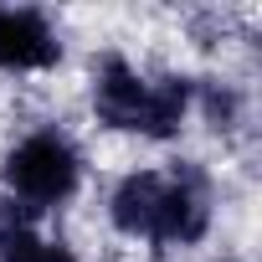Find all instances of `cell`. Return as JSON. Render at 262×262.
<instances>
[{"instance_id":"obj_1","label":"cell","mask_w":262,"mask_h":262,"mask_svg":"<svg viewBox=\"0 0 262 262\" xmlns=\"http://www.w3.org/2000/svg\"><path fill=\"white\" fill-rule=\"evenodd\" d=\"M0 180H6V195H11L16 211L47 216V211H62L67 201H77V190L88 180V160H82V149L67 128L41 123V128H26L6 149Z\"/></svg>"},{"instance_id":"obj_2","label":"cell","mask_w":262,"mask_h":262,"mask_svg":"<svg viewBox=\"0 0 262 262\" xmlns=\"http://www.w3.org/2000/svg\"><path fill=\"white\" fill-rule=\"evenodd\" d=\"M211 221H216L211 170H206L201 160H175V165L165 170V190H160V216H155L149 247H160V252L201 247V242L211 236Z\"/></svg>"},{"instance_id":"obj_3","label":"cell","mask_w":262,"mask_h":262,"mask_svg":"<svg viewBox=\"0 0 262 262\" xmlns=\"http://www.w3.org/2000/svg\"><path fill=\"white\" fill-rule=\"evenodd\" d=\"M144 93H149V72L134 67L123 52H103L93 57V72H88V103H93V118L113 134H134L139 128V113H144Z\"/></svg>"},{"instance_id":"obj_4","label":"cell","mask_w":262,"mask_h":262,"mask_svg":"<svg viewBox=\"0 0 262 262\" xmlns=\"http://www.w3.org/2000/svg\"><path fill=\"white\" fill-rule=\"evenodd\" d=\"M62 62V31L36 6H0V72L41 77Z\"/></svg>"},{"instance_id":"obj_5","label":"cell","mask_w":262,"mask_h":262,"mask_svg":"<svg viewBox=\"0 0 262 262\" xmlns=\"http://www.w3.org/2000/svg\"><path fill=\"white\" fill-rule=\"evenodd\" d=\"M160 190H165V170H123L108 190V226L123 236V242H149L155 231V216H160Z\"/></svg>"},{"instance_id":"obj_6","label":"cell","mask_w":262,"mask_h":262,"mask_svg":"<svg viewBox=\"0 0 262 262\" xmlns=\"http://www.w3.org/2000/svg\"><path fill=\"white\" fill-rule=\"evenodd\" d=\"M195 118V77L185 72H149V93H144V113L134 134L149 144H170L180 139V128Z\"/></svg>"},{"instance_id":"obj_7","label":"cell","mask_w":262,"mask_h":262,"mask_svg":"<svg viewBox=\"0 0 262 262\" xmlns=\"http://www.w3.org/2000/svg\"><path fill=\"white\" fill-rule=\"evenodd\" d=\"M195 113L211 134H236L247 123V93L226 77H195Z\"/></svg>"},{"instance_id":"obj_8","label":"cell","mask_w":262,"mask_h":262,"mask_svg":"<svg viewBox=\"0 0 262 262\" xmlns=\"http://www.w3.org/2000/svg\"><path fill=\"white\" fill-rule=\"evenodd\" d=\"M36 262H82V257H77V247H72V242L47 236V247H41V257H36Z\"/></svg>"},{"instance_id":"obj_9","label":"cell","mask_w":262,"mask_h":262,"mask_svg":"<svg viewBox=\"0 0 262 262\" xmlns=\"http://www.w3.org/2000/svg\"><path fill=\"white\" fill-rule=\"evenodd\" d=\"M221 262H242V257H221Z\"/></svg>"}]
</instances>
